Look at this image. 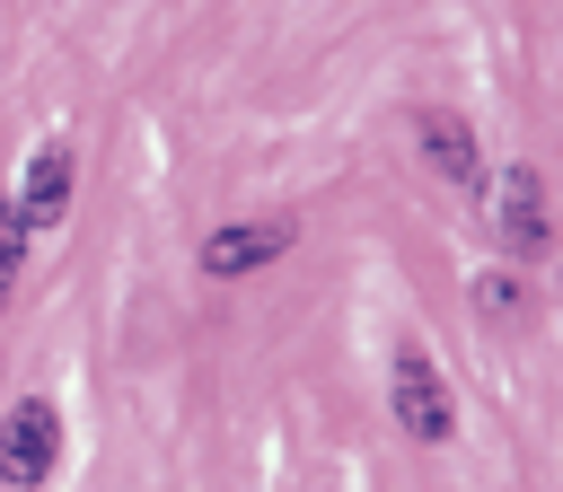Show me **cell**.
Wrapping results in <instances>:
<instances>
[{
  "mask_svg": "<svg viewBox=\"0 0 563 492\" xmlns=\"http://www.w3.org/2000/svg\"><path fill=\"white\" fill-rule=\"evenodd\" d=\"M53 448H62V422H53V404H9V422H0V483H44L53 474Z\"/></svg>",
  "mask_w": 563,
  "mask_h": 492,
  "instance_id": "6da1fadb",
  "label": "cell"
},
{
  "mask_svg": "<svg viewBox=\"0 0 563 492\" xmlns=\"http://www.w3.org/2000/svg\"><path fill=\"white\" fill-rule=\"evenodd\" d=\"M396 422L413 431V439H449L457 431V404H449V387H440V369L422 360V351H396Z\"/></svg>",
  "mask_w": 563,
  "mask_h": 492,
  "instance_id": "7a4b0ae2",
  "label": "cell"
},
{
  "mask_svg": "<svg viewBox=\"0 0 563 492\" xmlns=\"http://www.w3.org/2000/svg\"><path fill=\"white\" fill-rule=\"evenodd\" d=\"M62 211H70V149L44 141L26 158V185H18V228H53Z\"/></svg>",
  "mask_w": 563,
  "mask_h": 492,
  "instance_id": "3957f363",
  "label": "cell"
},
{
  "mask_svg": "<svg viewBox=\"0 0 563 492\" xmlns=\"http://www.w3.org/2000/svg\"><path fill=\"white\" fill-rule=\"evenodd\" d=\"M282 246H290V220H246V228H220V237L202 246V272H220V281H229V272L273 264Z\"/></svg>",
  "mask_w": 563,
  "mask_h": 492,
  "instance_id": "277c9868",
  "label": "cell"
},
{
  "mask_svg": "<svg viewBox=\"0 0 563 492\" xmlns=\"http://www.w3.org/2000/svg\"><path fill=\"white\" fill-rule=\"evenodd\" d=\"M501 237H510L519 255L545 246V185H537V167H510V176H501Z\"/></svg>",
  "mask_w": 563,
  "mask_h": 492,
  "instance_id": "5b68a950",
  "label": "cell"
},
{
  "mask_svg": "<svg viewBox=\"0 0 563 492\" xmlns=\"http://www.w3.org/2000/svg\"><path fill=\"white\" fill-rule=\"evenodd\" d=\"M422 149H431L440 176H475V132L457 114H422Z\"/></svg>",
  "mask_w": 563,
  "mask_h": 492,
  "instance_id": "8992f818",
  "label": "cell"
},
{
  "mask_svg": "<svg viewBox=\"0 0 563 492\" xmlns=\"http://www.w3.org/2000/svg\"><path fill=\"white\" fill-rule=\"evenodd\" d=\"M18 246H26V228H18V211H0V299L18 281Z\"/></svg>",
  "mask_w": 563,
  "mask_h": 492,
  "instance_id": "52a82bcc",
  "label": "cell"
}]
</instances>
